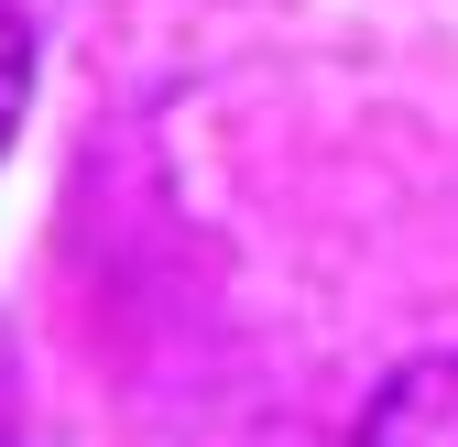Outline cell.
I'll list each match as a JSON object with an SVG mask.
<instances>
[{
  "label": "cell",
  "mask_w": 458,
  "mask_h": 447,
  "mask_svg": "<svg viewBox=\"0 0 458 447\" xmlns=\"http://www.w3.org/2000/svg\"><path fill=\"white\" fill-rule=\"evenodd\" d=\"M350 447H458V350L404 360V371L360 404V436H350Z\"/></svg>",
  "instance_id": "6da1fadb"
},
{
  "label": "cell",
  "mask_w": 458,
  "mask_h": 447,
  "mask_svg": "<svg viewBox=\"0 0 458 447\" xmlns=\"http://www.w3.org/2000/svg\"><path fill=\"white\" fill-rule=\"evenodd\" d=\"M22 98H33V44H22L12 12H0V153H12V131H22Z\"/></svg>",
  "instance_id": "7a4b0ae2"
}]
</instances>
